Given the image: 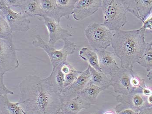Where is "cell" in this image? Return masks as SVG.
<instances>
[{
    "instance_id": "15",
    "label": "cell",
    "mask_w": 152,
    "mask_h": 114,
    "mask_svg": "<svg viewBox=\"0 0 152 114\" xmlns=\"http://www.w3.org/2000/svg\"><path fill=\"white\" fill-rule=\"evenodd\" d=\"M91 104L78 96L63 103L61 110L64 114H77L82 110L91 108Z\"/></svg>"
},
{
    "instance_id": "14",
    "label": "cell",
    "mask_w": 152,
    "mask_h": 114,
    "mask_svg": "<svg viewBox=\"0 0 152 114\" xmlns=\"http://www.w3.org/2000/svg\"><path fill=\"white\" fill-rule=\"evenodd\" d=\"M99 66L103 73L111 78L120 68L116 61V55L114 52L107 51L106 50L96 51Z\"/></svg>"
},
{
    "instance_id": "2",
    "label": "cell",
    "mask_w": 152,
    "mask_h": 114,
    "mask_svg": "<svg viewBox=\"0 0 152 114\" xmlns=\"http://www.w3.org/2000/svg\"><path fill=\"white\" fill-rule=\"evenodd\" d=\"M146 30H119L113 33L111 42L115 55L121 61V66L133 68L146 50Z\"/></svg>"
},
{
    "instance_id": "35",
    "label": "cell",
    "mask_w": 152,
    "mask_h": 114,
    "mask_svg": "<svg viewBox=\"0 0 152 114\" xmlns=\"http://www.w3.org/2000/svg\"><path fill=\"white\" fill-rule=\"evenodd\" d=\"M147 101L149 104L152 106V96H150L147 98Z\"/></svg>"
},
{
    "instance_id": "6",
    "label": "cell",
    "mask_w": 152,
    "mask_h": 114,
    "mask_svg": "<svg viewBox=\"0 0 152 114\" xmlns=\"http://www.w3.org/2000/svg\"><path fill=\"white\" fill-rule=\"evenodd\" d=\"M20 65L13 41L0 39V74L16 69Z\"/></svg>"
},
{
    "instance_id": "30",
    "label": "cell",
    "mask_w": 152,
    "mask_h": 114,
    "mask_svg": "<svg viewBox=\"0 0 152 114\" xmlns=\"http://www.w3.org/2000/svg\"><path fill=\"white\" fill-rule=\"evenodd\" d=\"M152 15L147 18V19L144 21L143 23H142V26L140 28V29H143V30H146V29L151 31L152 32Z\"/></svg>"
},
{
    "instance_id": "31",
    "label": "cell",
    "mask_w": 152,
    "mask_h": 114,
    "mask_svg": "<svg viewBox=\"0 0 152 114\" xmlns=\"http://www.w3.org/2000/svg\"><path fill=\"white\" fill-rule=\"evenodd\" d=\"M74 68H75L67 62L64 63L61 65V69L65 74L69 73Z\"/></svg>"
},
{
    "instance_id": "4",
    "label": "cell",
    "mask_w": 152,
    "mask_h": 114,
    "mask_svg": "<svg viewBox=\"0 0 152 114\" xmlns=\"http://www.w3.org/2000/svg\"><path fill=\"white\" fill-rule=\"evenodd\" d=\"M63 47L61 49L57 50L54 47H51L47 42L43 40L40 35L36 36L33 40L32 45L36 48H41L48 54L53 68L61 65L66 62V59L69 55L73 54L75 51L77 45L75 43L66 39L64 40Z\"/></svg>"
},
{
    "instance_id": "7",
    "label": "cell",
    "mask_w": 152,
    "mask_h": 114,
    "mask_svg": "<svg viewBox=\"0 0 152 114\" xmlns=\"http://www.w3.org/2000/svg\"><path fill=\"white\" fill-rule=\"evenodd\" d=\"M0 12L13 32H25L30 29L31 21L22 12H15L0 0Z\"/></svg>"
},
{
    "instance_id": "27",
    "label": "cell",
    "mask_w": 152,
    "mask_h": 114,
    "mask_svg": "<svg viewBox=\"0 0 152 114\" xmlns=\"http://www.w3.org/2000/svg\"><path fill=\"white\" fill-rule=\"evenodd\" d=\"M82 71H78L74 68L69 73L65 74L64 88L73 83L81 74Z\"/></svg>"
},
{
    "instance_id": "9",
    "label": "cell",
    "mask_w": 152,
    "mask_h": 114,
    "mask_svg": "<svg viewBox=\"0 0 152 114\" xmlns=\"http://www.w3.org/2000/svg\"><path fill=\"white\" fill-rule=\"evenodd\" d=\"M133 71V68L120 67L119 70L111 76L110 85L115 93L119 95H127L134 92L131 84Z\"/></svg>"
},
{
    "instance_id": "37",
    "label": "cell",
    "mask_w": 152,
    "mask_h": 114,
    "mask_svg": "<svg viewBox=\"0 0 152 114\" xmlns=\"http://www.w3.org/2000/svg\"><path fill=\"white\" fill-rule=\"evenodd\" d=\"M103 114H117L116 113H114V112H112V111H107L105 113H104Z\"/></svg>"
},
{
    "instance_id": "40",
    "label": "cell",
    "mask_w": 152,
    "mask_h": 114,
    "mask_svg": "<svg viewBox=\"0 0 152 114\" xmlns=\"http://www.w3.org/2000/svg\"><path fill=\"white\" fill-rule=\"evenodd\" d=\"M1 16V12H0V17Z\"/></svg>"
},
{
    "instance_id": "20",
    "label": "cell",
    "mask_w": 152,
    "mask_h": 114,
    "mask_svg": "<svg viewBox=\"0 0 152 114\" xmlns=\"http://www.w3.org/2000/svg\"><path fill=\"white\" fill-rule=\"evenodd\" d=\"M79 56L96 71L103 72L99 66L97 54L94 51L86 47H83L80 50Z\"/></svg>"
},
{
    "instance_id": "17",
    "label": "cell",
    "mask_w": 152,
    "mask_h": 114,
    "mask_svg": "<svg viewBox=\"0 0 152 114\" xmlns=\"http://www.w3.org/2000/svg\"><path fill=\"white\" fill-rule=\"evenodd\" d=\"M88 68L90 73V80L88 84L96 86L102 91H104L110 86V79L104 73L96 71L89 65Z\"/></svg>"
},
{
    "instance_id": "21",
    "label": "cell",
    "mask_w": 152,
    "mask_h": 114,
    "mask_svg": "<svg viewBox=\"0 0 152 114\" xmlns=\"http://www.w3.org/2000/svg\"><path fill=\"white\" fill-rule=\"evenodd\" d=\"M102 91V89L96 86L88 84L78 96L90 104H94L96 103L97 97Z\"/></svg>"
},
{
    "instance_id": "19",
    "label": "cell",
    "mask_w": 152,
    "mask_h": 114,
    "mask_svg": "<svg viewBox=\"0 0 152 114\" xmlns=\"http://www.w3.org/2000/svg\"><path fill=\"white\" fill-rule=\"evenodd\" d=\"M0 112L1 114H24L19 102H12L7 95L0 97Z\"/></svg>"
},
{
    "instance_id": "25",
    "label": "cell",
    "mask_w": 152,
    "mask_h": 114,
    "mask_svg": "<svg viewBox=\"0 0 152 114\" xmlns=\"http://www.w3.org/2000/svg\"><path fill=\"white\" fill-rule=\"evenodd\" d=\"M12 33L5 19L1 15L0 17V39L13 41Z\"/></svg>"
},
{
    "instance_id": "16",
    "label": "cell",
    "mask_w": 152,
    "mask_h": 114,
    "mask_svg": "<svg viewBox=\"0 0 152 114\" xmlns=\"http://www.w3.org/2000/svg\"><path fill=\"white\" fill-rule=\"evenodd\" d=\"M20 8L27 18L37 17L39 18L44 16L39 0H23Z\"/></svg>"
},
{
    "instance_id": "5",
    "label": "cell",
    "mask_w": 152,
    "mask_h": 114,
    "mask_svg": "<svg viewBox=\"0 0 152 114\" xmlns=\"http://www.w3.org/2000/svg\"><path fill=\"white\" fill-rule=\"evenodd\" d=\"M85 35L89 45L96 51L106 50L111 46L113 33L102 23L94 22L87 26Z\"/></svg>"
},
{
    "instance_id": "29",
    "label": "cell",
    "mask_w": 152,
    "mask_h": 114,
    "mask_svg": "<svg viewBox=\"0 0 152 114\" xmlns=\"http://www.w3.org/2000/svg\"><path fill=\"white\" fill-rule=\"evenodd\" d=\"M5 5L8 7H20L23 0H3Z\"/></svg>"
},
{
    "instance_id": "11",
    "label": "cell",
    "mask_w": 152,
    "mask_h": 114,
    "mask_svg": "<svg viewBox=\"0 0 152 114\" xmlns=\"http://www.w3.org/2000/svg\"><path fill=\"white\" fill-rule=\"evenodd\" d=\"M90 80L89 68L82 71L78 79L70 85L64 88L59 93L62 102L64 103L78 96L80 93L88 85Z\"/></svg>"
},
{
    "instance_id": "22",
    "label": "cell",
    "mask_w": 152,
    "mask_h": 114,
    "mask_svg": "<svg viewBox=\"0 0 152 114\" xmlns=\"http://www.w3.org/2000/svg\"><path fill=\"white\" fill-rule=\"evenodd\" d=\"M65 74L61 69V65L53 68L49 76L54 89L59 93L64 88Z\"/></svg>"
},
{
    "instance_id": "8",
    "label": "cell",
    "mask_w": 152,
    "mask_h": 114,
    "mask_svg": "<svg viewBox=\"0 0 152 114\" xmlns=\"http://www.w3.org/2000/svg\"><path fill=\"white\" fill-rule=\"evenodd\" d=\"M148 97L142 93L132 92L127 95H118L116 100L119 104L115 107V111L117 114L121 111L126 109H130L139 113L142 108L152 107L147 101Z\"/></svg>"
},
{
    "instance_id": "23",
    "label": "cell",
    "mask_w": 152,
    "mask_h": 114,
    "mask_svg": "<svg viewBox=\"0 0 152 114\" xmlns=\"http://www.w3.org/2000/svg\"><path fill=\"white\" fill-rule=\"evenodd\" d=\"M56 1L61 18L70 19V15L73 14L77 0H56Z\"/></svg>"
},
{
    "instance_id": "28",
    "label": "cell",
    "mask_w": 152,
    "mask_h": 114,
    "mask_svg": "<svg viewBox=\"0 0 152 114\" xmlns=\"http://www.w3.org/2000/svg\"><path fill=\"white\" fill-rule=\"evenodd\" d=\"M4 74H0V97L4 95H13L14 92L9 90L4 84Z\"/></svg>"
},
{
    "instance_id": "36",
    "label": "cell",
    "mask_w": 152,
    "mask_h": 114,
    "mask_svg": "<svg viewBox=\"0 0 152 114\" xmlns=\"http://www.w3.org/2000/svg\"><path fill=\"white\" fill-rule=\"evenodd\" d=\"M147 78L150 81H152V71H149L148 74H147Z\"/></svg>"
},
{
    "instance_id": "13",
    "label": "cell",
    "mask_w": 152,
    "mask_h": 114,
    "mask_svg": "<svg viewBox=\"0 0 152 114\" xmlns=\"http://www.w3.org/2000/svg\"><path fill=\"white\" fill-rule=\"evenodd\" d=\"M102 4V0H77L73 17L76 21H81L97 12Z\"/></svg>"
},
{
    "instance_id": "39",
    "label": "cell",
    "mask_w": 152,
    "mask_h": 114,
    "mask_svg": "<svg viewBox=\"0 0 152 114\" xmlns=\"http://www.w3.org/2000/svg\"><path fill=\"white\" fill-rule=\"evenodd\" d=\"M23 113H24V114H26L25 113V112H24V111H23Z\"/></svg>"
},
{
    "instance_id": "38",
    "label": "cell",
    "mask_w": 152,
    "mask_h": 114,
    "mask_svg": "<svg viewBox=\"0 0 152 114\" xmlns=\"http://www.w3.org/2000/svg\"><path fill=\"white\" fill-rule=\"evenodd\" d=\"M56 114H64V113H63V112H62V111H61V110H60V111H59V112H58V113H56Z\"/></svg>"
},
{
    "instance_id": "3",
    "label": "cell",
    "mask_w": 152,
    "mask_h": 114,
    "mask_svg": "<svg viewBox=\"0 0 152 114\" xmlns=\"http://www.w3.org/2000/svg\"><path fill=\"white\" fill-rule=\"evenodd\" d=\"M101 7L104 16L102 24L112 32L121 30L127 23L123 0H102Z\"/></svg>"
},
{
    "instance_id": "12",
    "label": "cell",
    "mask_w": 152,
    "mask_h": 114,
    "mask_svg": "<svg viewBox=\"0 0 152 114\" xmlns=\"http://www.w3.org/2000/svg\"><path fill=\"white\" fill-rule=\"evenodd\" d=\"M126 12L131 13L143 23L152 15V1L123 0Z\"/></svg>"
},
{
    "instance_id": "34",
    "label": "cell",
    "mask_w": 152,
    "mask_h": 114,
    "mask_svg": "<svg viewBox=\"0 0 152 114\" xmlns=\"http://www.w3.org/2000/svg\"><path fill=\"white\" fill-rule=\"evenodd\" d=\"M138 112H135L134 110L130 109H126L118 113L117 114H138Z\"/></svg>"
},
{
    "instance_id": "26",
    "label": "cell",
    "mask_w": 152,
    "mask_h": 114,
    "mask_svg": "<svg viewBox=\"0 0 152 114\" xmlns=\"http://www.w3.org/2000/svg\"><path fill=\"white\" fill-rule=\"evenodd\" d=\"M131 84L134 92H142L143 88L146 86L145 83V79H142L138 74L133 71L131 79Z\"/></svg>"
},
{
    "instance_id": "18",
    "label": "cell",
    "mask_w": 152,
    "mask_h": 114,
    "mask_svg": "<svg viewBox=\"0 0 152 114\" xmlns=\"http://www.w3.org/2000/svg\"><path fill=\"white\" fill-rule=\"evenodd\" d=\"M44 16L52 18L60 23L61 18L59 14L56 0H39Z\"/></svg>"
},
{
    "instance_id": "32",
    "label": "cell",
    "mask_w": 152,
    "mask_h": 114,
    "mask_svg": "<svg viewBox=\"0 0 152 114\" xmlns=\"http://www.w3.org/2000/svg\"><path fill=\"white\" fill-rule=\"evenodd\" d=\"M142 92L143 95L146 96L148 97L149 96H151L152 95V88L146 85V87L142 88Z\"/></svg>"
},
{
    "instance_id": "10",
    "label": "cell",
    "mask_w": 152,
    "mask_h": 114,
    "mask_svg": "<svg viewBox=\"0 0 152 114\" xmlns=\"http://www.w3.org/2000/svg\"><path fill=\"white\" fill-rule=\"evenodd\" d=\"M38 19L43 21L46 27L49 34L48 44L51 47H54L59 40L68 39L73 36V33L61 27L59 22L52 18L43 17Z\"/></svg>"
},
{
    "instance_id": "33",
    "label": "cell",
    "mask_w": 152,
    "mask_h": 114,
    "mask_svg": "<svg viewBox=\"0 0 152 114\" xmlns=\"http://www.w3.org/2000/svg\"><path fill=\"white\" fill-rule=\"evenodd\" d=\"M138 114H152V107L142 108L139 111Z\"/></svg>"
},
{
    "instance_id": "24",
    "label": "cell",
    "mask_w": 152,
    "mask_h": 114,
    "mask_svg": "<svg viewBox=\"0 0 152 114\" xmlns=\"http://www.w3.org/2000/svg\"><path fill=\"white\" fill-rule=\"evenodd\" d=\"M136 63L145 68L148 71L152 69V43L147 42L146 50Z\"/></svg>"
},
{
    "instance_id": "1",
    "label": "cell",
    "mask_w": 152,
    "mask_h": 114,
    "mask_svg": "<svg viewBox=\"0 0 152 114\" xmlns=\"http://www.w3.org/2000/svg\"><path fill=\"white\" fill-rule=\"evenodd\" d=\"M20 106L26 114H56L63 103L49 76H26L19 85Z\"/></svg>"
}]
</instances>
